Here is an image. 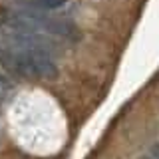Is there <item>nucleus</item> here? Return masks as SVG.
Listing matches in <instances>:
<instances>
[{
    "mask_svg": "<svg viewBox=\"0 0 159 159\" xmlns=\"http://www.w3.org/2000/svg\"><path fill=\"white\" fill-rule=\"evenodd\" d=\"M0 64L12 76L28 80H54L58 76V66L44 50L26 46L22 42L10 48H0Z\"/></svg>",
    "mask_w": 159,
    "mask_h": 159,
    "instance_id": "f257e3e1",
    "label": "nucleus"
},
{
    "mask_svg": "<svg viewBox=\"0 0 159 159\" xmlns=\"http://www.w3.org/2000/svg\"><path fill=\"white\" fill-rule=\"evenodd\" d=\"M20 26H22V30L36 28V30L56 34V36H62V38H72V40L80 38L78 26H74L70 22H64V20H58V18H50L40 12H24L20 16Z\"/></svg>",
    "mask_w": 159,
    "mask_h": 159,
    "instance_id": "f03ea898",
    "label": "nucleus"
},
{
    "mask_svg": "<svg viewBox=\"0 0 159 159\" xmlns=\"http://www.w3.org/2000/svg\"><path fill=\"white\" fill-rule=\"evenodd\" d=\"M30 2H34L36 6L44 8V10H54V8H60L66 4V0H30Z\"/></svg>",
    "mask_w": 159,
    "mask_h": 159,
    "instance_id": "7ed1b4c3",
    "label": "nucleus"
},
{
    "mask_svg": "<svg viewBox=\"0 0 159 159\" xmlns=\"http://www.w3.org/2000/svg\"><path fill=\"white\" fill-rule=\"evenodd\" d=\"M151 157H153V159H159V143L151 145Z\"/></svg>",
    "mask_w": 159,
    "mask_h": 159,
    "instance_id": "20e7f679",
    "label": "nucleus"
},
{
    "mask_svg": "<svg viewBox=\"0 0 159 159\" xmlns=\"http://www.w3.org/2000/svg\"><path fill=\"white\" fill-rule=\"evenodd\" d=\"M143 159H149V157H143Z\"/></svg>",
    "mask_w": 159,
    "mask_h": 159,
    "instance_id": "39448f33",
    "label": "nucleus"
}]
</instances>
